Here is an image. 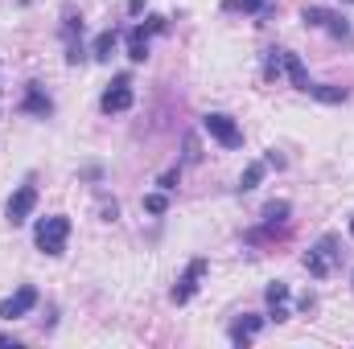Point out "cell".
I'll return each instance as SVG.
<instances>
[{"label":"cell","mask_w":354,"mask_h":349,"mask_svg":"<svg viewBox=\"0 0 354 349\" xmlns=\"http://www.w3.org/2000/svg\"><path fill=\"white\" fill-rule=\"evenodd\" d=\"M305 94H313V99H322V103H346V99H351L346 87H317V83L305 90Z\"/></svg>","instance_id":"obj_17"},{"label":"cell","mask_w":354,"mask_h":349,"mask_svg":"<svg viewBox=\"0 0 354 349\" xmlns=\"http://www.w3.org/2000/svg\"><path fill=\"white\" fill-rule=\"evenodd\" d=\"M62 41L66 46L83 41V17H75V8H66V17H62Z\"/></svg>","instance_id":"obj_16"},{"label":"cell","mask_w":354,"mask_h":349,"mask_svg":"<svg viewBox=\"0 0 354 349\" xmlns=\"http://www.w3.org/2000/svg\"><path fill=\"white\" fill-rule=\"evenodd\" d=\"M128 12H132V17H140V12H145V0H128Z\"/></svg>","instance_id":"obj_23"},{"label":"cell","mask_w":354,"mask_h":349,"mask_svg":"<svg viewBox=\"0 0 354 349\" xmlns=\"http://www.w3.org/2000/svg\"><path fill=\"white\" fill-rule=\"evenodd\" d=\"M264 169H268L264 161H252V165H248V173L239 177V193H252V189L264 181Z\"/></svg>","instance_id":"obj_18"},{"label":"cell","mask_w":354,"mask_h":349,"mask_svg":"<svg viewBox=\"0 0 354 349\" xmlns=\"http://www.w3.org/2000/svg\"><path fill=\"white\" fill-rule=\"evenodd\" d=\"M99 107H103L107 115H120V111H128V107H132V79H128V74H115V83L103 90Z\"/></svg>","instance_id":"obj_6"},{"label":"cell","mask_w":354,"mask_h":349,"mask_svg":"<svg viewBox=\"0 0 354 349\" xmlns=\"http://www.w3.org/2000/svg\"><path fill=\"white\" fill-rule=\"evenodd\" d=\"M351 239H354V218H351Z\"/></svg>","instance_id":"obj_24"},{"label":"cell","mask_w":354,"mask_h":349,"mask_svg":"<svg viewBox=\"0 0 354 349\" xmlns=\"http://www.w3.org/2000/svg\"><path fill=\"white\" fill-rule=\"evenodd\" d=\"M206 271H210L206 259H194L185 271H181V279L174 283V304H189V300H194V292H198V283H202Z\"/></svg>","instance_id":"obj_7"},{"label":"cell","mask_w":354,"mask_h":349,"mask_svg":"<svg viewBox=\"0 0 354 349\" xmlns=\"http://www.w3.org/2000/svg\"><path fill=\"white\" fill-rule=\"evenodd\" d=\"M21 111H25V115H37V119H50V115H54V99L46 94L41 83H29L25 94H21Z\"/></svg>","instance_id":"obj_8"},{"label":"cell","mask_w":354,"mask_h":349,"mask_svg":"<svg viewBox=\"0 0 354 349\" xmlns=\"http://www.w3.org/2000/svg\"><path fill=\"white\" fill-rule=\"evenodd\" d=\"M115 41H120V33H115V29H103V33L95 37V46H91V58H95V62H107L111 50H115Z\"/></svg>","instance_id":"obj_14"},{"label":"cell","mask_w":354,"mask_h":349,"mask_svg":"<svg viewBox=\"0 0 354 349\" xmlns=\"http://www.w3.org/2000/svg\"><path fill=\"white\" fill-rule=\"evenodd\" d=\"M326 12H330V8H322V4H305V8H301V21H305L309 29H322Z\"/></svg>","instance_id":"obj_20"},{"label":"cell","mask_w":354,"mask_h":349,"mask_svg":"<svg viewBox=\"0 0 354 349\" xmlns=\"http://www.w3.org/2000/svg\"><path fill=\"white\" fill-rule=\"evenodd\" d=\"M284 74H288V83L301 90V94L313 87V83H309V70H305V62H301V54H292V50H284Z\"/></svg>","instance_id":"obj_9"},{"label":"cell","mask_w":354,"mask_h":349,"mask_svg":"<svg viewBox=\"0 0 354 349\" xmlns=\"http://www.w3.org/2000/svg\"><path fill=\"white\" fill-rule=\"evenodd\" d=\"M322 29H326L330 37H338V41H351V37H354V33H351V21H346L342 12H334V8L326 12V21H322Z\"/></svg>","instance_id":"obj_13"},{"label":"cell","mask_w":354,"mask_h":349,"mask_svg":"<svg viewBox=\"0 0 354 349\" xmlns=\"http://www.w3.org/2000/svg\"><path fill=\"white\" fill-rule=\"evenodd\" d=\"M276 4L272 0H223V12H252V17H268Z\"/></svg>","instance_id":"obj_12"},{"label":"cell","mask_w":354,"mask_h":349,"mask_svg":"<svg viewBox=\"0 0 354 349\" xmlns=\"http://www.w3.org/2000/svg\"><path fill=\"white\" fill-rule=\"evenodd\" d=\"M351 4H354V0H351Z\"/></svg>","instance_id":"obj_25"},{"label":"cell","mask_w":354,"mask_h":349,"mask_svg":"<svg viewBox=\"0 0 354 349\" xmlns=\"http://www.w3.org/2000/svg\"><path fill=\"white\" fill-rule=\"evenodd\" d=\"M37 304V288H29V283H21L12 296H4L0 300V321H21V317H29V308Z\"/></svg>","instance_id":"obj_5"},{"label":"cell","mask_w":354,"mask_h":349,"mask_svg":"<svg viewBox=\"0 0 354 349\" xmlns=\"http://www.w3.org/2000/svg\"><path fill=\"white\" fill-rule=\"evenodd\" d=\"M177 181H181V173H177V169H169V173L161 177L157 185H161V189H177Z\"/></svg>","instance_id":"obj_22"},{"label":"cell","mask_w":354,"mask_h":349,"mask_svg":"<svg viewBox=\"0 0 354 349\" xmlns=\"http://www.w3.org/2000/svg\"><path fill=\"white\" fill-rule=\"evenodd\" d=\"M66 239H71V218L66 214H50L33 226V243L41 255H62L66 251Z\"/></svg>","instance_id":"obj_2"},{"label":"cell","mask_w":354,"mask_h":349,"mask_svg":"<svg viewBox=\"0 0 354 349\" xmlns=\"http://www.w3.org/2000/svg\"><path fill=\"white\" fill-rule=\"evenodd\" d=\"M264 321H268V317H252V312H248V317H239V321L231 325V341H235V346H248V341L264 329Z\"/></svg>","instance_id":"obj_10"},{"label":"cell","mask_w":354,"mask_h":349,"mask_svg":"<svg viewBox=\"0 0 354 349\" xmlns=\"http://www.w3.org/2000/svg\"><path fill=\"white\" fill-rule=\"evenodd\" d=\"M346 259V251H342V239L338 235H322L309 251H305V271L313 275V279H330L338 267Z\"/></svg>","instance_id":"obj_1"},{"label":"cell","mask_w":354,"mask_h":349,"mask_svg":"<svg viewBox=\"0 0 354 349\" xmlns=\"http://www.w3.org/2000/svg\"><path fill=\"white\" fill-rule=\"evenodd\" d=\"M264 300H268V308H280V304H288V283L284 279H272L264 288Z\"/></svg>","instance_id":"obj_19"},{"label":"cell","mask_w":354,"mask_h":349,"mask_svg":"<svg viewBox=\"0 0 354 349\" xmlns=\"http://www.w3.org/2000/svg\"><path fill=\"white\" fill-rule=\"evenodd\" d=\"M149 25H136V29H128V58L132 62H145L149 58Z\"/></svg>","instance_id":"obj_11"},{"label":"cell","mask_w":354,"mask_h":349,"mask_svg":"<svg viewBox=\"0 0 354 349\" xmlns=\"http://www.w3.org/2000/svg\"><path fill=\"white\" fill-rule=\"evenodd\" d=\"M202 128H206V132H210V140H218L223 148H243V128H239L231 115L210 111V115H202Z\"/></svg>","instance_id":"obj_3"},{"label":"cell","mask_w":354,"mask_h":349,"mask_svg":"<svg viewBox=\"0 0 354 349\" xmlns=\"http://www.w3.org/2000/svg\"><path fill=\"white\" fill-rule=\"evenodd\" d=\"M145 210H149V214H165V210H169V197H165V193H149V197H145Z\"/></svg>","instance_id":"obj_21"},{"label":"cell","mask_w":354,"mask_h":349,"mask_svg":"<svg viewBox=\"0 0 354 349\" xmlns=\"http://www.w3.org/2000/svg\"><path fill=\"white\" fill-rule=\"evenodd\" d=\"M351 283H354V279H351Z\"/></svg>","instance_id":"obj_26"},{"label":"cell","mask_w":354,"mask_h":349,"mask_svg":"<svg viewBox=\"0 0 354 349\" xmlns=\"http://www.w3.org/2000/svg\"><path fill=\"white\" fill-rule=\"evenodd\" d=\"M284 74V50H264V83H276Z\"/></svg>","instance_id":"obj_15"},{"label":"cell","mask_w":354,"mask_h":349,"mask_svg":"<svg viewBox=\"0 0 354 349\" xmlns=\"http://www.w3.org/2000/svg\"><path fill=\"white\" fill-rule=\"evenodd\" d=\"M37 210V185L33 181H25L12 197H8V206H4V214H8V222L12 226H21V222H29V214Z\"/></svg>","instance_id":"obj_4"}]
</instances>
